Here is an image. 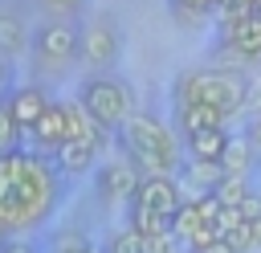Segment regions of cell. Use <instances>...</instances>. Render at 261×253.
I'll list each match as a JSON object with an SVG mask.
<instances>
[{
    "instance_id": "ac0fdd59",
    "label": "cell",
    "mask_w": 261,
    "mask_h": 253,
    "mask_svg": "<svg viewBox=\"0 0 261 253\" xmlns=\"http://www.w3.org/2000/svg\"><path fill=\"white\" fill-rule=\"evenodd\" d=\"M200 229H204V216H200V212H196V204L188 200V204L175 212V220H171V233H175V237H179V241L192 249V237H196Z\"/></svg>"
},
{
    "instance_id": "9c48e42d",
    "label": "cell",
    "mask_w": 261,
    "mask_h": 253,
    "mask_svg": "<svg viewBox=\"0 0 261 253\" xmlns=\"http://www.w3.org/2000/svg\"><path fill=\"white\" fill-rule=\"evenodd\" d=\"M49 106H53V102H49V94H45L41 86H16V90L8 94V110H12L16 127H20V135H33Z\"/></svg>"
},
{
    "instance_id": "9a60e30c",
    "label": "cell",
    "mask_w": 261,
    "mask_h": 253,
    "mask_svg": "<svg viewBox=\"0 0 261 253\" xmlns=\"http://www.w3.org/2000/svg\"><path fill=\"white\" fill-rule=\"evenodd\" d=\"M179 175H188L200 192H216V184L224 180V167L220 163H200V159H184V167H179Z\"/></svg>"
},
{
    "instance_id": "5b68a950",
    "label": "cell",
    "mask_w": 261,
    "mask_h": 253,
    "mask_svg": "<svg viewBox=\"0 0 261 253\" xmlns=\"http://www.w3.org/2000/svg\"><path fill=\"white\" fill-rule=\"evenodd\" d=\"M77 49H82V29L69 24V20H61V16L41 20V24L33 29V53H37L41 61H49V65L73 61Z\"/></svg>"
},
{
    "instance_id": "d6986e66",
    "label": "cell",
    "mask_w": 261,
    "mask_h": 253,
    "mask_svg": "<svg viewBox=\"0 0 261 253\" xmlns=\"http://www.w3.org/2000/svg\"><path fill=\"white\" fill-rule=\"evenodd\" d=\"M224 208H241L245 204V196H249V184H245V175H224L220 184H216V192H212Z\"/></svg>"
},
{
    "instance_id": "4dcf8cb0",
    "label": "cell",
    "mask_w": 261,
    "mask_h": 253,
    "mask_svg": "<svg viewBox=\"0 0 261 253\" xmlns=\"http://www.w3.org/2000/svg\"><path fill=\"white\" fill-rule=\"evenodd\" d=\"M196 253H237L228 241H216V245H208V249H196Z\"/></svg>"
},
{
    "instance_id": "ba28073f",
    "label": "cell",
    "mask_w": 261,
    "mask_h": 253,
    "mask_svg": "<svg viewBox=\"0 0 261 253\" xmlns=\"http://www.w3.org/2000/svg\"><path fill=\"white\" fill-rule=\"evenodd\" d=\"M139 184H143V175H139V167H135L126 155H122V159H110L106 167H98V192H102L106 200H114V204L135 200Z\"/></svg>"
},
{
    "instance_id": "7a4b0ae2",
    "label": "cell",
    "mask_w": 261,
    "mask_h": 253,
    "mask_svg": "<svg viewBox=\"0 0 261 253\" xmlns=\"http://www.w3.org/2000/svg\"><path fill=\"white\" fill-rule=\"evenodd\" d=\"M249 90L253 78L237 65H200V69H184L171 86V106H188V102H208L216 106L224 118L245 114L249 106Z\"/></svg>"
},
{
    "instance_id": "8992f818",
    "label": "cell",
    "mask_w": 261,
    "mask_h": 253,
    "mask_svg": "<svg viewBox=\"0 0 261 253\" xmlns=\"http://www.w3.org/2000/svg\"><path fill=\"white\" fill-rule=\"evenodd\" d=\"M118 53H122V37H118V29L110 20H86L82 24V49H77V57L94 73H110V65L118 61Z\"/></svg>"
},
{
    "instance_id": "d590c367",
    "label": "cell",
    "mask_w": 261,
    "mask_h": 253,
    "mask_svg": "<svg viewBox=\"0 0 261 253\" xmlns=\"http://www.w3.org/2000/svg\"><path fill=\"white\" fill-rule=\"evenodd\" d=\"M257 167H261V163H257Z\"/></svg>"
},
{
    "instance_id": "d4e9b609",
    "label": "cell",
    "mask_w": 261,
    "mask_h": 253,
    "mask_svg": "<svg viewBox=\"0 0 261 253\" xmlns=\"http://www.w3.org/2000/svg\"><path fill=\"white\" fill-rule=\"evenodd\" d=\"M147 253H184V241H179L175 233H167V237L147 241Z\"/></svg>"
},
{
    "instance_id": "e0dca14e",
    "label": "cell",
    "mask_w": 261,
    "mask_h": 253,
    "mask_svg": "<svg viewBox=\"0 0 261 253\" xmlns=\"http://www.w3.org/2000/svg\"><path fill=\"white\" fill-rule=\"evenodd\" d=\"M130 229H139L147 241H155V237H167L171 233V216H159L151 208H135L130 204Z\"/></svg>"
},
{
    "instance_id": "8fae6325",
    "label": "cell",
    "mask_w": 261,
    "mask_h": 253,
    "mask_svg": "<svg viewBox=\"0 0 261 253\" xmlns=\"http://www.w3.org/2000/svg\"><path fill=\"white\" fill-rule=\"evenodd\" d=\"M94 155H98V147H90V143H82V139H65L57 151H53V167H57V175H82V171H90L94 167Z\"/></svg>"
},
{
    "instance_id": "30bf717a",
    "label": "cell",
    "mask_w": 261,
    "mask_h": 253,
    "mask_svg": "<svg viewBox=\"0 0 261 253\" xmlns=\"http://www.w3.org/2000/svg\"><path fill=\"white\" fill-rule=\"evenodd\" d=\"M175 127H179L184 139H192L196 131H216V127H224V114H220L216 106H208V102H188V106H175Z\"/></svg>"
},
{
    "instance_id": "f546056e",
    "label": "cell",
    "mask_w": 261,
    "mask_h": 253,
    "mask_svg": "<svg viewBox=\"0 0 261 253\" xmlns=\"http://www.w3.org/2000/svg\"><path fill=\"white\" fill-rule=\"evenodd\" d=\"M0 253H33V245H29V241H8Z\"/></svg>"
},
{
    "instance_id": "836d02e7",
    "label": "cell",
    "mask_w": 261,
    "mask_h": 253,
    "mask_svg": "<svg viewBox=\"0 0 261 253\" xmlns=\"http://www.w3.org/2000/svg\"><path fill=\"white\" fill-rule=\"evenodd\" d=\"M86 253H98V249H94V245H90V249H86Z\"/></svg>"
},
{
    "instance_id": "52a82bcc",
    "label": "cell",
    "mask_w": 261,
    "mask_h": 253,
    "mask_svg": "<svg viewBox=\"0 0 261 253\" xmlns=\"http://www.w3.org/2000/svg\"><path fill=\"white\" fill-rule=\"evenodd\" d=\"M135 208H151V212H159V216H171L175 220V212L188 204L184 200V192H179V184H175V175H155V180H143L139 184V192H135V200H130Z\"/></svg>"
},
{
    "instance_id": "277c9868",
    "label": "cell",
    "mask_w": 261,
    "mask_h": 253,
    "mask_svg": "<svg viewBox=\"0 0 261 253\" xmlns=\"http://www.w3.org/2000/svg\"><path fill=\"white\" fill-rule=\"evenodd\" d=\"M77 102H82L106 131H118V127L135 114V98H130V90H126L114 73H90V78L77 86Z\"/></svg>"
},
{
    "instance_id": "4fadbf2b",
    "label": "cell",
    "mask_w": 261,
    "mask_h": 253,
    "mask_svg": "<svg viewBox=\"0 0 261 253\" xmlns=\"http://www.w3.org/2000/svg\"><path fill=\"white\" fill-rule=\"evenodd\" d=\"M188 147V159H200V163H220L224 159V147H228V131L216 127V131H196L192 139H184Z\"/></svg>"
},
{
    "instance_id": "2e32d148",
    "label": "cell",
    "mask_w": 261,
    "mask_h": 253,
    "mask_svg": "<svg viewBox=\"0 0 261 253\" xmlns=\"http://www.w3.org/2000/svg\"><path fill=\"white\" fill-rule=\"evenodd\" d=\"M24 20L16 12H0V57H12L24 49Z\"/></svg>"
},
{
    "instance_id": "6da1fadb",
    "label": "cell",
    "mask_w": 261,
    "mask_h": 253,
    "mask_svg": "<svg viewBox=\"0 0 261 253\" xmlns=\"http://www.w3.org/2000/svg\"><path fill=\"white\" fill-rule=\"evenodd\" d=\"M61 196L57 167L37 151H8L0 155V220L20 233L37 229Z\"/></svg>"
},
{
    "instance_id": "ffe728a7",
    "label": "cell",
    "mask_w": 261,
    "mask_h": 253,
    "mask_svg": "<svg viewBox=\"0 0 261 253\" xmlns=\"http://www.w3.org/2000/svg\"><path fill=\"white\" fill-rule=\"evenodd\" d=\"M16 143H20V127H16L12 110H8V94H0V155H8V151H20Z\"/></svg>"
},
{
    "instance_id": "cb8c5ba5",
    "label": "cell",
    "mask_w": 261,
    "mask_h": 253,
    "mask_svg": "<svg viewBox=\"0 0 261 253\" xmlns=\"http://www.w3.org/2000/svg\"><path fill=\"white\" fill-rule=\"evenodd\" d=\"M86 249H90V245H86L82 233H73V229L57 233V253H86Z\"/></svg>"
},
{
    "instance_id": "83f0119b",
    "label": "cell",
    "mask_w": 261,
    "mask_h": 253,
    "mask_svg": "<svg viewBox=\"0 0 261 253\" xmlns=\"http://www.w3.org/2000/svg\"><path fill=\"white\" fill-rule=\"evenodd\" d=\"M41 4H45V8H57V12H77L86 0H41Z\"/></svg>"
},
{
    "instance_id": "44dd1931",
    "label": "cell",
    "mask_w": 261,
    "mask_h": 253,
    "mask_svg": "<svg viewBox=\"0 0 261 253\" xmlns=\"http://www.w3.org/2000/svg\"><path fill=\"white\" fill-rule=\"evenodd\" d=\"M106 253H147V237L139 233V229H118L114 237H110V245H106Z\"/></svg>"
},
{
    "instance_id": "7402d4cb",
    "label": "cell",
    "mask_w": 261,
    "mask_h": 253,
    "mask_svg": "<svg viewBox=\"0 0 261 253\" xmlns=\"http://www.w3.org/2000/svg\"><path fill=\"white\" fill-rule=\"evenodd\" d=\"M224 241H228L237 253H249V249H257V245H253V224H249V220H241V224H237V229H232Z\"/></svg>"
},
{
    "instance_id": "7c38bea8",
    "label": "cell",
    "mask_w": 261,
    "mask_h": 253,
    "mask_svg": "<svg viewBox=\"0 0 261 253\" xmlns=\"http://www.w3.org/2000/svg\"><path fill=\"white\" fill-rule=\"evenodd\" d=\"M65 131H69V139H82V143H90V147H98L102 143V135H106V127L73 98V102H65Z\"/></svg>"
},
{
    "instance_id": "5bb4252c",
    "label": "cell",
    "mask_w": 261,
    "mask_h": 253,
    "mask_svg": "<svg viewBox=\"0 0 261 253\" xmlns=\"http://www.w3.org/2000/svg\"><path fill=\"white\" fill-rule=\"evenodd\" d=\"M257 163L261 159H257V147L249 143V135H228V147H224V159H220L224 175H249Z\"/></svg>"
},
{
    "instance_id": "603a6c76",
    "label": "cell",
    "mask_w": 261,
    "mask_h": 253,
    "mask_svg": "<svg viewBox=\"0 0 261 253\" xmlns=\"http://www.w3.org/2000/svg\"><path fill=\"white\" fill-rule=\"evenodd\" d=\"M220 0H171V8L179 12V16H204V12H212Z\"/></svg>"
},
{
    "instance_id": "4316f807",
    "label": "cell",
    "mask_w": 261,
    "mask_h": 253,
    "mask_svg": "<svg viewBox=\"0 0 261 253\" xmlns=\"http://www.w3.org/2000/svg\"><path fill=\"white\" fill-rule=\"evenodd\" d=\"M245 114H249V118H257V114H261V82H253V90H249V106H245Z\"/></svg>"
},
{
    "instance_id": "d6a6232c",
    "label": "cell",
    "mask_w": 261,
    "mask_h": 253,
    "mask_svg": "<svg viewBox=\"0 0 261 253\" xmlns=\"http://www.w3.org/2000/svg\"><path fill=\"white\" fill-rule=\"evenodd\" d=\"M253 245L261 249V220H253Z\"/></svg>"
},
{
    "instance_id": "1f68e13d",
    "label": "cell",
    "mask_w": 261,
    "mask_h": 253,
    "mask_svg": "<svg viewBox=\"0 0 261 253\" xmlns=\"http://www.w3.org/2000/svg\"><path fill=\"white\" fill-rule=\"evenodd\" d=\"M8 241H12V229H8V224H4V220H0V249H4V245H8Z\"/></svg>"
},
{
    "instance_id": "e575fe53",
    "label": "cell",
    "mask_w": 261,
    "mask_h": 253,
    "mask_svg": "<svg viewBox=\"0 0 261 253\" xmlns=\"http://www.w3.org/2000/svg\"><path fill=\"white\" fill-rule=\"evenodd\" d=\"M184 253H192V249H184Z\"/></svg>"
},
{
    "instance_id": "484cf974",
    "label": "cell",
    "mask_w": 261,
    "mask_h": 253,
    "mask_svg": "<svg viewBox=\"0 0 261 253\" xmlns=\"http://www.w3.org/2000/svg\"><path fill=\"white\" fill-rule=\"evenodd\" d=\"M241 216L253 224V220H261V192H249L245 196V204H241Z\"/></svg>"
},
{
    "instance_id": "f1b7e54d",
    "label": "cell",
    "mask_w": 261,
    "mask_h": 253,
    "mask_svg": "<svg viewBox=\"0 0 261 253\" xmlns=\"http://www.w3.org/2000/svg\"><path fill=\"white\" fill-rule=\"evenodd\" d=\"M245 135H249V143H253V147L261 151V114H257V118H249V127H245Z\"/></svg>"
},
{
    "instance_id": "3957f363",
    "label": "cell",
    "mask_w": 261,
    "mask_h": 253,
    "mask_svg": "<svg viewBox=\"0 0 261 253\" xmlns=\"http://www.w3.org/2000/svg\"><path fill=\"white\" fill-rule=\"evenodd\" d=\"M122 155L139 167L143 180H155V175H175L184 163H179V139L171 127H163L159 118L151 114H130L118 131H114Z\"/></svg>"
}]
</instances>
